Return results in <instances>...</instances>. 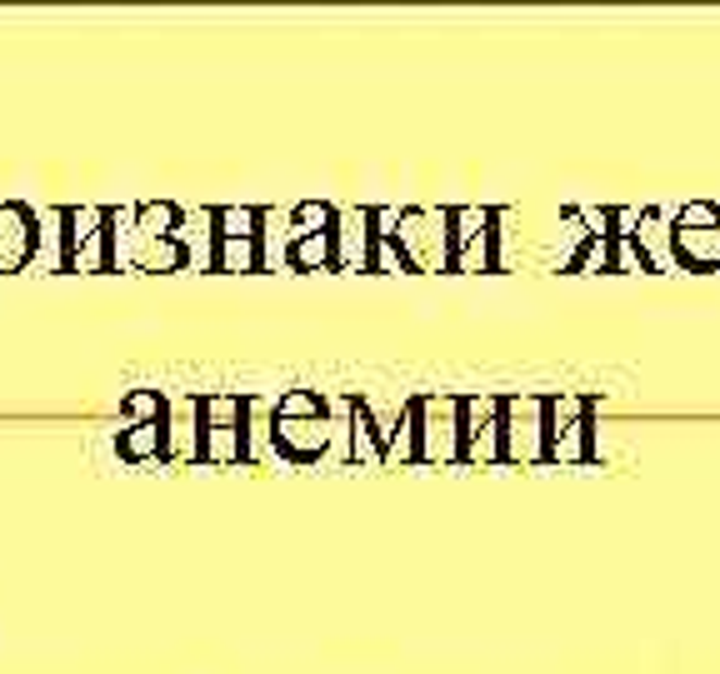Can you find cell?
<instances>
[{
  "label": "cell",
  "instance_id": "6da1fadb",
  "mask_svg": "<svg viewBox=\"0 0 720 674\" xmlns=\"http://www.w3.org/2000/svg\"><path fill=\"white\" fill-rule=\"evenodd\" d=\"M400 246V255L410 260V270H450V210H421V205H406L396 215V235H390Z\"/></svg>",
  "mask_w": 720,
  "mask_h": 674
},
{
  "label": "cell",
  "instance_id": "7a4b0ae2",
  "mask_svg": "<svg viewBox=\"0 0 720 674\" xmlns=\"http://www.w3.org/2000/svg\"><path fill=\"white\" fill-rule=\"evenodd\" d=\"M546 460H556V465L596 460L591 400H581V395H550L546 400Z\"/></svg>",
  "mask_w": 720,
  "mask_h": 674
},
{
  "label": "cell",
  "instance_id": "3957f363",
  "mask_svg": "<svg viewBox=\"0 0 720 674\" xmlns=\"http://www.w3.org/2000/svg\"><path fill=\"white\" fill-rule=\"evenodd\" d=\"M500 460L506 465L546 460V395H506L500 400Z\"/></svg>",
  "mask_w": 720,
  "mask_h": 674
},
{
  "label": "cell",
  "instance_id": "277c9868",
  "mask_svg": "<svg viewBox=\"0 0 720 674\" xmlns=\"http://www.w3.org/2000/svg\"><path fill=\"white\" fill-rule=\"evenodd\" d=\"M415 460L460 465V395H421L415 400Z\"/></svg>",
  "mask_w": 720,
  "mask_h": 674
},
{
  "label": "cell",
  "instance_id": "5b68a950",
  "mask_svg": "<svg viewBox=\"0 0 720 674\" xmlns=\"http://www.w3.org/2000/svg\"><path fill=\"white\" fill-rule=\"evenodd\" d=\"M500 460V395L460 400V465H496Z\"/></svg>",
  "mask_w": 720,
  "mask_h": 674
},
{
  "label": "cell",
  "instance_id": "8992f818",
  "mask_svg": "<svg viewBox=\"0 0 720 674\" xmlns=\"http://www.w3.org/2000/svg\"><path fill=\"white\" fill-rule=\"evenodd\" d=\"M40 255V215L25 200H0V280L30 270Z\"/></svg>",
  "mask_w": 720,
  "mask_h": 674
},
{
  "label": "cell",
  "instance_id": "52a82bcc",
  "mask_svg": "<svg viewBox=\"0 0 720 674\" xmlns=\"http://www.w3.org/2000/svg\"><path fill=\"white\" fill-rule=\"evenodd\" d=\"M271 445L281 450V460H296V465H311L321 460L325 445H331V420H275L271 410Z\"/></svg>",
  "mask_w": 720,
  "mask_h": 674
},
{
  "label": "cell",
  "instance_id": "ba28073f",
  "mask_svg": "<svg viewBox=\"0 0 720 674\" xmlns=\"http://www.w3.org/2000/svg\"><path fill=\"white\" fill-rule=\"evenodd\" d=\"M200 395H181L165 404V460L171 465H190L200 460Z\"/></svg>",
  "mask_w": 720,
  "mask_h": 674
},
{
  "label": "cell",
  "instance_id": "9c48e42d",
  "mask_svg": "<svg viewBox=\"0 0 720 674\" xmlns=\"http://www.w3.org/2000/svg\"><path fill=\"white\" fill-rule=\"evenodd\" d=\"M371 246H375V225L371 210H336V270H371Z\"/></svg>",
  "mask_w": 720,
  "mask_h": 674
},
{
  "label": "cell",
  "instance_id": "30bf717a",
  "mask_svg": "<svg viewBox=\"0 0 720 674\" xmlns=\"http://www.w3.org/2000/svg\"><path fill=\"white\" fill-rule=\"evenodd\" d=\"M55 221L65 225L61 230V270H65L75 260V250L111 225V205H65V210H55Z\"/></svg>",
  "mask_w": 720,
  "mask_h": 674
},
{
  "label": "cell",
  "instance_id": "8fae6325",
  "mask_svg": "<svg viewBox=\"0 0 720 674\" xmlns=\"http://www.w3.org/2000/svg\"><path fill=\"white\" fill-rule=\"evenodd\" d=\"M346 415H350V450L346 454L356 460V465H385V435H381V425H375L371 404L350 400Z\"/></svg>",
  "mask_w": 720,
  "mask_h": 674
},
{
  "label": "cell",
  "instance_id": "7c38bea8",
  "mask_svg": "<svg viewBox=\"0 0 720 674\" xmlns=\"http://www.w3.org/2000/svg\"><path fill=\"white\" fill-rule=\"evenodd\" d=\"M671 260L685 270H720V230H675L671 225Z\"/></svg>",
  "mask_w": 720,
  "mask_h": 674
},
{
  "label": "cell",
  "instance_id": "4fadbf2b",
  "mask_svg": "<svg viewBox=\"0 0 720 674\" xmlns=\"http://www.w3.org/2000/svg\"><path fill=\"white\" fill-rule=\"evenodd\" d=\"M131 270H146V275H171V270H190V250L181 240H136L131 246Z\"/></svg>",
  "mask_w": 720,
  "mask_h": 674
},
{
  "label": "cell",
  "instance_id": "5bb4252c",
  "mask_svg": "<svg viewBox=\"0 0 720 674\" xmlns=\"http://www.w3.org/2000/svg\"><path fill=\"white\" fill-rule=\"evenodd\" d=\"M115 454L125 465H146V460H165V420L156 425H125L115 435Z\"/></svg>",
  "mask_w": 720,
  "mask_h": 674
},
{
  "label": "cell",
  "instance_id": "9a60e30c",
  "mask_svg": "<svg viewBox=\"0 0 720 674\" xmlns=\"http://www.w3.org/2000/svg\"><path fill=\"white\" fill-rule=\"evenodd\" d=\"M186 221V210L175 200H140L136 205V240H171Z\"/></svg>",
  "mask_w": 720,
  "mask_h": 674
},
{
  "label": "cell",
  "instance_id": "2e32d148",
  "mask_svg": "<svg viewBox=\"0 0 720 674\" xmlns=\"http://www.w3.org/2000/svg\"><path fill=\"white\" fill-rule=\"evenodd\" d=\"M250 415V400L236 390H215V395H200V425L211 429H246Z\"/></svg>",
  "mask_w": 720,
  "mask_h": 674
},
{
  "label": "cell",
  "instance_id": "e0dca14e",
  "mask_svg": "<svg viewBox=\"0 0 720 674\" xmlns=\"http://www.w3.org/2000/svg\"><path fill=\"white\" fill-rule=\"evenodd\" d=\"M200 460L206 465H240V460H250V440L246 429H200Z\"/></svg>",
  "mask_w": 720,
  "mask_h": 674
},
{
  "label": "cell",
  "instance_id": "ac0fdd59",
  "mask_svg": "<svg viewBox=\"0 0 720 674\" xmlns=\"http://www.w3.org/2000/svg\"><path fill=\"white\" fill-rule=\"evenodd\" d=\"M635 246L650 255V265H675L671 260V221H660V210H641L635 215V235H631Z\"/></svg>",
  "mask_w": 720,
  "mask_h": 674
},
{
  "label": "cell",
  "instance_id": "d6986e66",
  "mask_svg": "<svg viewBox=\"0 0 720 674\" xmlns=\"http://www.w3.org/2000/svg\"><path fill=\"white\" fill-rule=\"evenodd\" d=\"M415 435H421V425H415V400H400V415L390 420V429H385V465L415 460Z\"/></svg>",
  "mask_w": 720,
  "mask_h": 674
},
{
  "label": "cell",
  "instance_id": "ffe728a7",
  "mask_svg": "<svg viewBox=\"0 0 720 674\" xmlns=\"http://www.w3.org/2000/svg\"><path fill=\"white\" fill-rule=\"evenodd\" d=\"M290 270H336V230L331 235H300L286 250Z\"/></svg>",
  "mask_w": 720,
  "mask_h": 674
},
{
  "label": "cell",
  "instance_id": "44dd1931",
  "mask_svg": "<svg viewBox=\"0 0 720 674\" xmlns=\"http://www.w3.org/2000/svg\"><path fill=\"white\" fill-rule=\"evenodd\" d=\"M211 270H225V275H256V270H265L261 240H215Z\"/></svg>",
  "mask_w": 720,
  "mask_h": 674
},
{
  "label": "cell",
  "instance_id": "7402d4cb",
  "mask_svg": "<svg viewBox=\"0 0 720 674\" xmlns=\"http://www.w3.org/2000/svg\"><path fill=\"white\" fill-rule=\"evenodd\" d=\"M215 240H261V210L256 205H215Z\"/></svg>",
  "mask_w": 720,
  "mask_h": 674
},
{
  "label": "cell",
  "instance_id": "603a6c76",
  "mask_svg": "<svg viewBox=\"0 0 720 674\" xmlns=\"http://www.w3.org/2000/svg\"><path fill=\"white\" fill-rule=\"evenodd\" d=\"M336 230V205L331 200H300L290 205V240L300 235H331Z\"/></svg>",
  "mask_w": 720,
  "mask_h": 674
},
{
  "label": "cell",
  "instance_id": "cb8c5ba5",
  "mask_svg": "<svg viewBox=\"0 0 720 674\" xmlns=\"http://www.w3.org/2000/svg\"><path fill=\"white\" fill-rule=\"evenodd\" d=\"M496 265H500L496 260V225L481 230V235H471V240L450 255V270H496Z\"/></svg>",
  "mask_w": 720,
  "mask_h": 674
},
{
  "label": "cell",
  "instance_id": "d4e9b609",
  "mask_svg": "<svg viewBox=\"0 0 720 674\" xmlns=\"http://www.w3.org/2000/svg\"><path fill=\"white\" fill-rule=\"evenodd\" d=\"M165 395L161 390H125L121 395V415L125 425H156V420H165Z\"/></svg>",
  "mask_w": 720,
  "mask_h": 674
},
{
  "label": "cell",
  "instance_id": "484cf974",
  "mask_svg": "<svg viewBox=\"0 0 720 674\" xmlns=\"http://www.w3.org/2000/svg\"><path fill=\"white\" fill-rule=\"evenodd\" d=\"M610 260H616V240H610V235H585L581 250H575L566 265L581 270V275H606Z\"/></svg>",
  "mask_w": 720,
  "mask_h": 674
},
{
  "label": "cell",
  "instance_id": "4316f807",
  "mask_svg": "<svg viewBox=\"0 0 720 674\" xmlns=\"http://www.w3.org/2000/svg\"><path fill=\"white\" fill-rule=\"evenodd\" d=\"M271 410H275V420H321L325 415V395L321 390H286Z\"/></svg>",
  "mask_w": 720,
  "mask_h": 674
},
{
  "label": "cell",
  "instance_id": "83f0119b",
  "mask_svg": "<svg viewBox=\"0 0 720 674\" xmlns=\"http://www.w3.org/2000/svg\"><path fill=\"white\" fill-rule=\"evenodd\" d=\"M671 225L675 230H720V205L716 200H685Z\"/></svg>",
  "mask_w": 720,
  "mask_h": 674
},
{
  "label": "cell",
  "instance_id": "f1b7e54d",
  "mask_svg": "<svg viewBox=\"0 0 720 674\" xmlns=\"http://www.w3.org/2000/svg\"><path fill=\"white\" fill-rule=\"evenodd\" d=\"M371 270H375V275H415V270H410V260L400 255V246L390 240V235H375V246H371Z\"/></svg>",
  "mask_w": 720,
  "mask_h": 674
},
{
  "label": "cell",
  "instance_id": "f546056e",
  "mask_svg": "<svg viewBox=\"0 0 720 674\" xmlns=\"http://www.w3.org/2000/svg\"><path fill=\"white\" fill-rule=\"evenodd\" d=\"M610 270H625V275H656L650 255L635 246L631 235H625V240H616V260H610Z\"/></svg>",
  "mask_w": 720,
  "mask_h": 674
}]
</instances>
